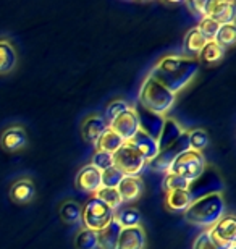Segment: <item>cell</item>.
Instances as JSON below:
<instances>
[{"label": "cell", "instance_id": "38", "mask_svg": "<svg viewBox=\"0 0 236 249\" xmlns=\"http://www.w3.org/2000/svg\"><path fill=\"white\" fill-rule=\"evenodd\" d=\"M193 249H218L215 246V243L212 241V238L209 235V230H205L202 233H199L198 238L194 240Z\"/></svg>", "mask_w": 236, "mask_h": 249}, {"label": "cell", "instance_id": "20", "mask_svg": "<svg viewBox=\"0 0 236 249\" xmlns=\"http://www.w3.org/2000/svg\"><path fill=\"white\" fill-rule=\"evenodd\" d=\"M183 133H184V128L177 120H175V118L165 117L163 128H162V131H160V136L157 139L159 151H162V149L172 146V144L177 141V139L182 136Z\"/></svg>", "mask_w": 236, "mask_h": 249}, {"label": "cell", "instance_id": "35", "mask_svg": "<svg viewBox=\"0 0 236 249\" xmlns=\"http://www.w3.org/2000/svg\"><path fill=\"white\" fill-rule=\"evenodd\" d=\"M162 186L165 189V193L168 191H177V189H188L189 188V181H186L184 178L175 175V173H165L163 183Z\"/></svg>", "mask_w": 236, "mask_h": 249}, {"label": "cell", "instance_id": "12", "mask_svg": "<svg viewBox=\"0 0 236 249\" xmlns=\"http://www.w3.org/2000/svg\"><path fill=\"white\" fill-rule=\"evenodd\" d=\"M107 128H109V123L105 122V118L102 115H99V113L88 115L81 123V136L84 139V142L95 146Z\"/></svg>", "mask_w": 236, "mask_h": 249}, {"label": "cell", "instance_id": "31", "mask_svg": "<svg viewBox=\"0 0 236 249\" xmlns=\"http://www.w3.org/2000/svg\"><path fill=\"white\" fill-rule=\"evenodd\" d=\"M196 29L200 33V36H202L207 42H212L215 41V36H217L218 29H220V24L217 21H214L210 17H204L199 19V24L196 26Z\"/></svg>", "mask_w": 236, "mask_h": 249}, {"label": "cell", "instance_id": "33", "mask_svg": "<svg viewBox=\"0 0 236 249\" xmlns=\"http://www.w3.org/2000/svg\"><path fill=\"white\" fill-rule=\"evenodd\" d=\"M214 42H217L218 46L223 47V49L232 47L233 44L236 42V26H235V23L233 24H223V26H220Z\"/></svg>", "mask_w": 236, "mask_h": 249}, {"label": "cell", "instance_id": "16", "mask_svg": "<svg viewBox=\"0 0 236 249\" xmlns=\"http://www.w3.org/2000/svg\"><path fill=\"white\" fill-rule=\"evenodd\" d=\"M207 17L217 21L220 26L223 24H233L236 17V7L233 2H217V0H207Z\"/></svg>", "mask_w": 236, "mask_h": 249}, {"label": "cell", "instance_id": "10", "mask_svg": "<svg viewBox=\"0 0 236 249\" xmlns=\"http://www.w3.org/2000/svg\"><path fill=\"white\" fill-rule=\"evenodd\" d=\"M109 128L113 129L125 142H128L134 134L139 131V120H138V113L134 110V107H131L129 110L120 113V115L109 123Z\"/></svg>", "mask_w": 236, "mask_h": 249}, {"label": "cell", "instance_id": "24", "mask_svg": "<svg viewBox=\"0 0 236 249\" xmlns=\"http://www.w3.org/2000/svg\"><path fill=\"white\" fill-rule=\"evenodd\" d=\"M113 220L118 223L122 228H133V227H141V212L136 207H118L115 211Z\"/></svg>", "mask_w": 236, "mask_h": 249}, {"label": "cell", "instance_id": "9", "mask_svg": "<svg viewBox=\"0 0 236 249\" xmlns=\"http://www.w3.org/2000/svg\"><path fill=\"white\" fill-rule=\"evenodd\" d=\"M209 235L218 249H233L236 246V218L232 213L223 215L214 227L209 228Z\"/></svg>", "mask_w": 236, "mask_h": 249}, {"label": "cell", "instance_id": "17", "mask_svg": "<svg viewBox=\"0 0 236 249\" xmlns=\"http://www.w3.org/2000/svg\"><path fill=\"white\" fill-rule=\"evenodd\" d=\"M145 233L143 227L122 228L117 248L115 249H144L145 248Z\"/></svg>", "mask_w": 236, "mask_h": 249}, {"label": "cell", "instance_id": "3", "mask_svg": "<svg viewBox=\"0 0 236 249\" xmlns=\"http://www.w3.org/2000/svg\"><path fill=\"white\" fill-rule=\"evenodd\" d=\"M138 97H139V106L144 107L145 110L157 113V115L162 117L167 115L173 108L175 102H177V94L168 91L167 88L162 86L150 74L144 78Z\"/></svg>", "mask_w": 236, "mask_h": 249}, {"label": "cell", "instance_id": "15", "mask_svg": "<svg viewBox=\"0 0 236 249\" xmlns=\"http://www.w3.org/2000/svg\"><path fill=\"white\" fill-rule=\"evenodd\" d=\"M8 194L13 204L24 206V204L34 201V197H36V186H34V181L29 177H23L13 183Z\"/></svg>", "mask_w": 236, "mask_h": 249}, {"label": "cell", "instance_id": "32", "mask_svg": "<svg viewBox=\"0 0 236 249\" xmlns=\"http://www.w3.org/2000/svg\"><path fill=\"white\" fill-rule=\"evenodd\" d=\"M188 139H189V149H193V151L202 152L209 146V134L202 128H194L188 131Z\"/></svg>", "mask_w": 236, "mask_h": 249}, {"label": "cell", "instance_id": "7", "mask_svg": "<svg viewBox=\"0 0 236 249\" xmlns=\"http://www.w3.org/2000/svg\"><path fill=\"white\" fill-rule=\"evenodd\" d=\"M188 149H189V139H188V131L184 129V133L172 144V146L159 151L157 156H155L152 160H149L145 167H149L150 170L157 172V173H168L175 159H177L182 152L188 151Z\"/></svg>", "mask_w": 236, "mask_h": 249}, {"label": "cell", "instance_id": "29", "mask_svg": "<svg viewBox=\"0 0 236 249\" xmlns=\"http://www.w3.org/2000/svg\"><path fill=\"white\" fill-rule=\"evenodd\" d=\"M74 248L76 249H97V231L89 228H81L74 236Z\"/></svg>", "mask_w": 236, "mask_h": 249}, {"label": "cell", "instance_id": "2", "mask_svg": "<svg viewBox=\"0 0 236 249\" xmlns=\"http://www.w3.org/2000/svg\"><path fill=\"white\" fill-rule=\"evenodd\" d=\"M227 202L223 193L207 194L191 202V206L184 211V220L194 227L210 228L225 215Z\"/></svg>", "mask_w": 236, "mask_h": 249}, {"label": "cell", "instance_id": "30", "mask_svg": "<svg viewBox=\"0 0 236 249\" xmlns=\"http://www.w3.org/2000/svg\"><path fill=\"white\" fill-rule=\"evenodd\" d=\"M95 197L100 199L104 204H107L109 207H112L113 211H117L118 207H122V197L118 194V189L117 188H100L97 193L94 194Z\"/></svg>", "mask_w": 236, "mask_h": 249}, {"label": "cell", "instance_id": "14", "mask_svg": "<svg viewBox=\"0 0 236 249\" xmlns=\"http://www.w3.org/2000/svg\"><path fill=\"white\" fill-rule=\"evenodd\" d=\"M76 188L79 191L88 193V194H95L102 188V172H99L97 168L89 165H84L76 175Z\"/></svg>", "mask_w": 236, "mask_h": 249}, {"label": "cell", "instance_id": "11", "mask_svg": "<svg viewBox=\"0 0 236 249\" xmlns=\"http://www.w3.org/2000/svg\"><path fill=\"white\" fill-rule=\"evenodd\" d=\"M0 146L7 152H18L28 146V134L21 124H10L0 134Z\"/></svg>", "mask_w": 236, "mask_h": 249}, {"label": "cell", "instance_id": "4", "mask_svg": "<svg viewBox=\"0 0 236 249\" xmlns=\"http://www.w3.org/2000/svg\"><path fill=\"white\" fill-rule=\"evenodd\" d=\"M205 167H207V162H205V157L202 156V152L188 149V151L182 152L175 159L168 172L184 178V180L189 183H193L194 180H198V178L202 175Z\"/></svg>", "mask_w": 236, "mask_h": 249}, {"label": "cell", "instance_id": "18", "mask_svg": "<svg viewBox=\"0 0 236 249\" xmlns=\"http://www.w3.org/2000/svg\"><path fill=\"white\" fill-rule=\"evenodd\" d=\"M18 65V52L7 37H0V76L10 74Z\"/></svg>", "mask_w": 236, "mask_h": 249}, {"label": "cell", "instance_id": "1", "mask_svg": "<svg viewBox=\"0 0 236 249\" xmlns=\"http://www.w3.org/2000/svg\"><path fill=\"white\" fill-rule=\"evenodd\" d=\"M199 71V62L183 55H165L154 65L149 74L172 91L173 94L184 91Z\"/></svg>", "mask_w": 236, "mask_h": 249}, {"label": "cell", "instance_id": "5", "mask_svg": "<svg viewBox=\"0 0 236 249\" xmlns=\"http://www.w3.org/2000/svg\"><path fill=\"white\" fill-rule=\"evenodd\" d=\"M113 217H115L113 209L109 207L107 204H104L95 196H92L83 206L81 222L84 228H89L92 231H100L113 220Z\"/></svg>", "mask_w": 236, "mask_h": 249}, {"label": "cell", "instance_id": "19", "mask_svg": "<svg viewBox=\"0 0 236 249\" xmlns=\"http://www.w3.org/2000/svg\"><path fill=\"white\" fill-rule=\"evenodd\" d=\"M117 189L120 197H122V202H133L143 194L144 183L139 177H123Z\"/></svg>", "mask_w": 236, "mask_h": 249}, {"label": "cell", "instance_id": "27", "mask_svg": "<svg viewBox=\"0 0 236 249\" xmlns=\"http://www.w3.org/2000/svg\"><path fill=\"white\" fill-rule=\"evenodd\" d=\"M205 44L207 41L200 36V33L198 31L196 28H191L189 31L186 33V36H184V51L189 52V53H194V55H199L200 51L205 47Z\"/></svg>", "mask_w": 236, "mask_h": 249}, {"label": "cell", "instance_id": "13", "mask_svg": "<svg viewBox=\"0 0 236 249\" xmlns=\"http://www.w3.org/2000/svg\"><path fill=\"white\" fill-rule=\"evenodd\" d=\"M134 110H136V113H138L139 129L157 141L159 136H160V131H162V128H163L165 117L145 110V108L139 106V104H138V107H134Z\"/></svg>", "mask_w": 236, "mask_h": 249}, {"label": "cell", "instance_id": "34", "mask_svg": "<svg viewBox=\"0 0 236 249\" xmlns=\"http://www.w3.org/2000/svg\"><path fill=\"white\" fill-rule=\"evenodd\" d=\"M133 107V104H129L128 101H125V99H115V101H112L107 106V108H105V112H104V118H105V122L110 123L112 120H115L120 113H123V112H127L129 110V108Z\"/></svg>", "mask_w": 236, "mask_h": 249}, {"label": "cell", "instance_id": "26", "mask_svg": "<svg viewBox=\"0 0 236 249\" xmlns=\"http://www.w3.org/2000/svg\"><path fill=\"white\" fill-rule=\"evenodd\" d=\"M123 142L125 141L113 131V129L107 128V129H105V133L100 136V139L97 141L95 146H97V151H104V152L112 154V156H113V154L123 146Z\"/></svg>", "mask_w": 236, "mask_h": 249}, {"label": "cell", "instance_id": "37", "mask_svg": "<svg viewBox=\"0 0 236 249\" xmlns=\"http://www.w3.org/2000/svg\"><path fill=\"white\" fill-rule=\"evenodd\" d=\"M91 165L97 168L99 172L107 170V168L113 167V156H112V154H107L104 151H97V149H95Z\"/></svg>", "mask_w": 236, "mask_h": 249}, {"label": "cell", "instance_id": "22", "mask_svg": "<svg viewBox=\"0 0 236 249\" xmlns=\"http://www.w3.org/2000/svg\"><path fill=\"white\" fill-rule=\"evenodd\" d=\"M120 233H122V227L115 220H112L107 227L97 231V249H115Z\"/></svg>", "mask_w": 236, "mask_h": 249}, {"label": "cell", "instance_id": "28", "mask_svg": "<svg viewBox=\"0 0 236 249\" xmlns=\"http://www.w3.org/2000/svg\"><path fill=\"white\" fill-rule=\"evenodd\" d=\"M223 55H225V49L220 47L217 42L212 41V42L205 44V47L200 51V53L198 55V58H199L198 62H204V63H209V65L218 63L223 58Z\"/></svg>", "mask_w": 236, "mask_h": 249}, {"label": "cell", "instance_id": "23", "mask_svg": "<svg viewBox=\"0 0 236 249\" xmlns=\"http://www.w3.org/2000/svg\"><path fill=\"white\" fill-rule=\"evenodd\" d=\"M191 199L188 189H177V191L165 193V206L168 211L173 212H184L191 206Z\"/></svg>", "mask_w": 236, "mask_h": 249}, {"label": "cell", "instance_id": "6", "mask_svg": "<svg viewBox=\"0 0 236 249\" xmlns=\"http://www.w3.org/2000/svg\"><path fill=\"white\" fill-rule=\"evenodd\" d=\"M147 162L143 154L131 142H123V146L113 154V167H117L125 177H139Z\"/></svg>", "mask_w": 236, "mask_h": 249}, {"label": "cell", "instance_id": "21", "mask_svg": "<svg viewBox=\"0 0 236 249\" xmlns=\"http://www.w3.org/2000/svg\"><path fill=\"white\" fill-rule=\"evenodd\" d=\"M128 142H131L139 152L143 154V157L145 159V162L152 160V159L159 154V144L154 138H150L149 134H145L144 131H139L129 139Z\"/></svg>", "mask_w": 236, "mask_h": 249}, {"label": "cell", "instance_id": "36", "mask_svg": "<svg viewBox=\"0 0 236 249\" xmlns=\"http://www.w3.org/2000/svg\"><path fill=\"white\" fill-rule=\"evenodd\" d=\"M123 173L117 167H110L102 172V186L104 188H118L120 181L123 180Z\"/></svg>", "mask_w": 236, "mask_h": 249}, {"label": "cell", "instance_id": "8", "mask_svg": "<svg viewBox=\"0 0 236 249\" xmlns=\"http://www.w3.org/2000/svg\"><path fill=\"white\" fill-rule=\"evenodd\" d=\"M188 193L193 201L199 197H204L207 194L214 193H223V181L222 177L218 175V172L212 167H205V170L202 172L198 180H194L193 183H189Z\"/></svg>", "mask_w": 236, "mask_h": 249}, {"label": "cell", "instance_id": "25", "mask_svg": "<svg viewBox=\"0 0 236 249\" xmlns=\"http://www.w3.org/2000/svg\"><path fill=\"white\" fill-rule=\"evenodd\" d=\"M81 212H83V206L79 202L73 201V199L63 201L58 209L60 218L67 225H76V223L81 222Z\"/></svg>", "mask_w": 236, "mask_h": 249}]
</instances>
